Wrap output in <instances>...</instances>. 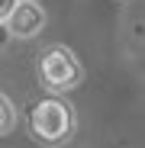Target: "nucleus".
<instances>
[{
    "label": "nucleus",
    "mask_w": 145,
    "mask_h": 148,
    "mask_svg": "<svg viewBox=\"0 0 145 148\" xmlns=\"http://www.w3.org/2000/svg\"><path fill=\"white\" fill-rule=\"evenodd\" d=\"M3 23L10 29V39H32L45 26V10L36 0H16V7L10 10V16Z\"/></svg>",
    "instance_id": "7ed1b4c3"
},
{
    "label": "nucleus",
    "mask_w": 145,
    "mask_h": 148,
    "mask_svg": "<svg viewBox=\"0 0 145 148\" xmlns=\"http://www.w3.org/2000/svg\"><path fill=\"white\" fill-rule=\"evenodd\" d=\"M13 126H16V110H13V103L7 97L0 93V135H7Z\"/></svg>",
    "instance_id": "20e7f679"
},
{
    "label": "nucleus",
    "mask_w": 145,
    "mask_h": 148,
    "mask_svg": "<svg viewBox=\"0 0 145 148\" xmlns=\"http://www.w3.org/2000/svg\"><path fill=\"white\" fill-rule=\"evenodd\" d=\"M84 77L81 61L74 58V52L65 45H52L39 55V81L48 93H65V90H74Z\"/></svg>",
    "instance_id": "f03ea898"
},
{
    "label": "nucleus",
    "mask_w": 145,
    "mask_h": 148,
    "mask_svg": "<svg viewBox=\"0 0 145 148\" xmlns=\"http://www.w3.org/2000/svg\"><path fill=\"white\" fill-rule=\"evenodd\" d=\"M29 132L42 145H61L74 132V110L61 97H45L29 110Z\"/></svg>",
    "instance_id": "f257e3e1"
},
{
    "label": "nucleus",
    "mask_w": 145,
    "mask_h": 148,
    "mask_svg": "<svg viewBox=\"0 0 145 148\" xmlns=\"http://www.w3.org/2000/svg\"><path fill=\"white\" fill-rule=\"evenodd\" d=\"M13 7H16V0H0V23L10 16V10H13Z\"/></svg>",
    "instance_id": "39448f33"
},
{
    "label": "nucleus",
    "mask_w": 145,
    "mask_h": 148,
    "mask_svg": "<svg viewBox=\"0 0 145 148\" xmlns=\"http://www.w3.org/2000/svg\"><path fill=\"white\" fill-rule=\"evenodd\" d=\"M10 42V29H7V23H0V45H7Z\"/></svg>",
    "instance_id": "423d86ee"
}]
</instances>
